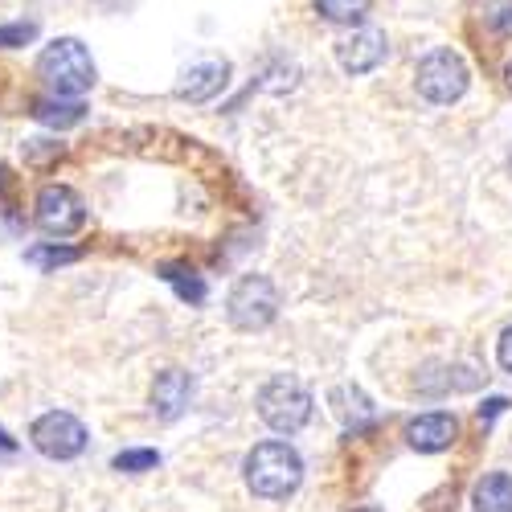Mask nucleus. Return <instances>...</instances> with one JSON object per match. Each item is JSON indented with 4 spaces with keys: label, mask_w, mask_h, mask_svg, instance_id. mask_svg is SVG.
Masks as SVG:
<instances>
[{
    "label": "nucleus",
    "mask_w": 512,
    "mask_h": 512,
    "mask_svg": "<svg viewBox=\"0 0 512 512\" xmlns=\"http://www.w3.org/2000/svg\"><path fill=\"white\" fill-rule=\"evenodd\" d=\"M304 484V459L291 443L267 439L246 455V488L263 500H287Z\"/></svg>",
    "instance_id": "obj_1"
},
{
    "label": "nucleus",
    "mask_w": 512,
    "mask_h": 512,
    "mask_svg": "<svg viewBox=\"0 0 512 512\" xmlns=\"http://www.w3.org/2000/svg\"><path fill=\"white\" fill-rule=\"evenodd\" d=\"M37 74L46 78V87L62 99H78V95H87L95 87V62H91L87 46H82L78 37L50 41L37 58Z\"/></svg>",
    "instance_id": "obj_2"
},
{
    "label": "nucleus",
    "mask_w": 512,
    "mask_h": 512,
    "mask_svg": "<svg viewBox=\"0 0 512 512\" xmlns=\"http://www.w3.org/2000/svg\"><path fill=\"white\" fill-rule=\"evenodd\" d=\"M259 418L279 435L304 431L308 418H312V394L304 390V381H295L287 373L271 377L267 386L259 390Z\"/></svg>",
    "instance_id": "obj_3"
},
{
    "label": "nucleus",
    "mask_w": 512,
    "mask_h": 512,
    "mask_svg": "<svg viewBox=\"0 0 512 512\" xmlns=\"http://www.w3.org/2000/svg\"><path fill=\"white\" fill-rule=\"evenodd\" d=\"M226 316L238 332H263L275 324L279 316V291L267 275H242L230 287V300H226Z\"/></svg>",
    "instance_id": "obj_4"
},
{
    "label": "nucleus",
    "mask_w": 512,
    "mask_h": 512,
    "mask_svg": "<svg viewBox=\"0 0 512 512\" xmlns=\"http://www.w3.org/2000/svg\"><path fill=\"white\" fill-rule=\"evenodd\" d=\"M467 82H472V74H467V62H463L455 50H431V54L418 62V70H414L418 95H422L426 103H439V107L463 99Z\"/></svg>",
    "instance_id": "obj_5"
},
{
    "label": "nucleus",
    "mask_w": 512,
    "mask_h": 512,
    "mask_svg": "<svg viewBox=\"0 0 512 512\" xmlns=\"http://www.w3.org/2000/svg\"><path fill=\"white\" fill-rule=\"evenodd\" d=\"M29 439L46 459H74V455L87 451V426L66 410H50V414H41L33 422Z\"/></svg>",
    "instance_id": "obj_6"
},
{
    "label": "nucleus",
    "mask_w": 512,
    "mask_h": 512,
    "mask_svg": "<svg viewBox=\"0 0 512 512\" xmlns=\"http://www.w3.org/2000/svg\"><path fill=\"white\" fill-rule=\"evenodd\" d=\"M37 226L54 234V238H66V234H78L87 226V209H82V197L66 185H46L37 193Z\"/></svg>",
    "instance_id": "obj_7"
},
{
    "label": "nucleus",
    "mask_w": 512,
    "mask_h": 512,
    "mask_svg": "<svg viewBox=\"0 0 512 512\" xmlns=\"http://www.w3.org/2000/svg\"><path fill=\"white\" fill-rule=\"evenodd\" d=\"M386 54H390L386 33L373 29V25H361L349 37L336 41V62L345 74H369V70H377L381 62H386Z\"/></svg>",
    "instance_id": "obj_8"
},
{
    "label": "nucleus",
    "mask_w": 512,
    "mask_h": 512,
    "mask_svg": "<svg viewBox=\"0 0 512 512\" xmlns=\"http://www.w3.org/2000/svg\"><path fill=\"white\" fill-rule=\"evenodd\" d=\"M459 439V418L447 414V410H435V414H418L410 426H406V443L422 455H439L447 451L451 443Z\"/></svg>",
    "instance_id": "obj_9"
},
{
    "label": "nucleus",
    "mask_w": 512,
    "mask_h": 512,
    "mask_svg": "<svg viewBox=\"0 0 512 512\" xmlns=\"http://www.w3.org/2000/svg\"><path fill=\"white\" fill-rule=\"evenodd\" d=\"M226 78H230V62L226 58H205V62H197V66L185 70L177 95L189 99V103H205V99H213V95L226 87Z\"/></svg>",
    "instance_id": "obj_10"
},
{
    "label": "nucleus",
    "mask_w": 512,
    "mask_h": 512,
    "mask_svg": "<svg viewBox=\"0 0 512 512\" xmlns=\"http://www.w3.org/2000/svg\"><path fill=\"white\" fill-rule=\"evenodd\" d=\"M189 398H193V377L185 369H164L152 381V410L160 418H181V410L189 406Z\"/></svg>",
    "instance_id": "obj_11"
},
{
    "label": "nucleus",
    "mask_w": 512,
    "mask_h": 512,
    "mask_svg": "<svg viewBox=\"0 0 512 512\" xmlns=\"http://www.w3.org/2000/svg\"><path fill=\"white\" fill-rule=\"evenodd\" d=\"M472 504H476V512H512V476H504V472L484 476L472 492Z\"/></svg>",
    "instance_id": "obj_12"
},
{
    "label": "nucleus",
    "mask_w": 512,
    "mask_h": 512,
    "mask_svg": "<svg viewBox=\"0 0 512 512\" xmlns=\"http://www.w3.org/2000/svg\"><path fill=\"white\" fill-rule=\"evenodd\" d=\"M33 115L41 119V123H50V127H74V123H82V115H87V107H82L78 99H41L37 107H33Z\"/></svg>",
    "instance_id": "obj_13"
},
{
    "label": "nucleus",
    "mask_w": 512,
    "mask_h": 512,
    "mask_svg": "<svg viewBox=\"0 0 512 512\" xmlns=\"http://www.w3.org/2000/svg\"><path fill=\"white\" fill-rule=\"evenodd\" d=\"M369 5H373V0H316L320 17L332 21V25H357V21H365Z\"/></svg>",
    "instance_id": "obj_14"
},
{
    "label": "nucleus",
    "mask_w": 512,
    "mask_h": 512,
    "mask_svg": "<svg viewBox=\"0 0 512 512\" xmlns=\"http://www.w3.org/2000/svg\"><path fill=\"white\" fill-rule=\"evenodd\" d=\"M484 25L496 33H512V0H488L484 5Z\"/></svg>",
    "instance_id": "obj_15"
},
{
    "label": "nucleus",
    "mask_w": 512,
    "mask_h": 512,
    "mask_svg": "<svg viewBox=\"0 0 512 512\" xmlns=\"http://www.w3.org/2000/svg\"><path fill=\"white\" fill-rule=\"evenodd\" d=\"M156 463H160L156 451H123V455H115V467H119V472H152Z\"/></svg>",
    "instance_id": "obj_16"
},
{
    "label": "nucleus",
    "mask_w": 512,
    "mask_h": 512,
    "mask_svg": "<svg viewBox=\"0 0 512 512\" xmlns=\"http://www.w3.org/2000/svg\"><path fill=\"white\" fill-rule=\"evenodd\" d=\"M185 275H189V279H181V271H177V267H168V271H164V279H173V283L181 287V295H185V300L201 304V300H205V287H201V279H197L193 271H185Z\"/></svg>",
    "instance_id": "obj_17"
},
{
    "label": "nucleus",
    "mask_w": 512,
    "mask_h": 512,
    "mask_svg": "<svg viewBox=\"0 0 512 512\" xmlns=\"http://www.w3.org/2000/svg\"><path fill=\"white\" fill-rule=\"evenodd\" d=\"M78 259V250H33L29 254V263L37 267H58V263H74Z\"/></svg>",
    "instance_id": "obj_18"
},
{
    "label": "nucleus",
    "mask_w": 512,
    "mask_h": 512,
    "mask_svg": "<svg viewBox=\"0 0 512 512\" xmlns=\"http://www.w3.org/2000/svg\"><path fill=\"white\" fill-rule=\"evenodd\" d=\"M37 37V25H9V29H0V50L5 46H25V41Z\"/></svg>",
    "instance_id": "obj_19"
},
{
    "label": "nucleus",
    "mask_w": 512,
    "mask_h": 512,
    "mask_svg": "<svg viewBox=\"0 0 512 512\" xmlns=\"http://www.w3.org/2000/svg\"><path fill=\"white\" fill-rule=\"evenodd\" d=\"M496 361H500V369L504 373H512V324L500 332V340H496Z\"/></svg>",
    "instance_id": "obj_20"
},
{
    "label": "nucleus",
    "mask_w": 512,
    "mask_h": 512,
    "mask_svg": "<svg viewBox=\"0 0 512 512\" xmlns=\"http://www.w3.org/2000/svg\"><path fill=\"white\" fill-rule=\"evenodd\" d=\"M508 91H512V62H508Z\"/></svg>",
    "instance_id": "obj_21"
},
{
    "label": "nucleus",
    "mask_w": 512,
    "mask_h": 512,
    "mask_svg": "<svg viewBox=\"0 0 512 512\" xmlns=\"http://www.w3.org/2000/svg\"><path fill=\"white\" fill-rule=\"evenodd\" d=\"M353 512H377V508H353Z\"/></svg>",
    "instance_id": "obj_22"
}]
</instances>
